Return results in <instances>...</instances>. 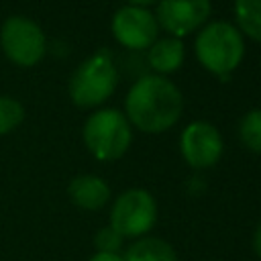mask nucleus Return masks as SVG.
<instances>
[{
  "instance_id": "f8f14e48",
  "label": "nucleus",
  "mask_w": 261,
  "mask_h": 261,
  "mask_svg": "<svg viewBox=\"0 0 261 261\" xmlns=\"http://www.w3.org/2000/svg\"><path fill=\"white\" fill-rule=\"evenodd\" d=\"M124 261H179L173 245L159 237H141L135 239L122 253Z\"/></svg>"
},
{
  "instance_id": "f3484780",
  "label": "nucleus",
  "mask_w": 261,
  "mask_h": 261,
  "mask_svg": "<svg viewBox=\"0 0 261 261\" xmlns=\"http://www.w3.org/2000/svg\"><path fill=\"white\" fill-rule=\"evenodd\" d=\"M251 245H253V253L257 255V259H261V222H259V224L255 226V230H253Z\"/></svg>"
},
{
  "instance_id": "7ed1b4c3",
  "label": "nucleus",
  "mask_w": 261,
  "mask_h": 261,
  "mask_svg": "<svg viewBox=\"0 0 261 261\" xmlns=\"http://www.w3.org/2000/svg\"><path fill=\"white\" fill-rule=\"evenodd\" d=\"M118 82V71L108 49L86 57L69 77L67 94L77 108H96L104 104Z\"/></svg>"
},
{
  "instance_id": "423d86ee",
  "label": "nucleus",
  "mask_w": 261,
  "mask_h": 261,
  "mask_svg": "<svg viewBox=\"0 0 261 261\" xmlns=\"http://www.w3.org/2000/svg\"><path fill=\"white\" fill-rule=\"evenodd\" d=\"M157 222V202L143 188H128L116 196L110 208V226L124 239H141Z\"/></svg>"
},
{
  "instance_id": "2eb2a0df",
  "label": "nucleus",
  "mask_w": 261,
  "mask_h": 261,
  "mask_svg": "<svg viewBox=\"0 0 261 261\" xmlns=\"http://www.w3.org/2000/svg\"><path fill=\"white\" fill-rule=\"evenodd\" d=\"M22 120H24V106L16 98L0 94V137L18 128Z\"/></svg>"
},
{
  "instance_id": "f257e3e1",
  "label": "nucleus",
  "mask_w": 261,
  "mask_h": 261,
  "mask_svg": "<svg viewBox=\"0 0 261 261\" xmlns=\"http://www.w3.org/2000/svg\"><path fill=\"white\" fill-rule=\"evenodd\" d=\"M184 112V96L179 88L165 75L139 77L124 98L126 120L143 133L159 135L171 128Z\"/></svg>"
},
{
  "instance_id": "ddd939ff",
  "label": "nucleus",
  "mask_w": 261,
  "mask_h": 261,
  "mask_svg": "<svg viewBox=\"0 0 261 261\" xmlns=\"http://www.w3.org/2000/svg\"><path fill=\"white\" fill-rule=\"evenodd\" d=\"M237 29L247 37L261 41V0H234L232 4Z\"/></svg>"
},
{
  "instance_id": "9d476101",
  "label": "nucleus",
  "mask_w": 261,
  "mask_h": 261,
  "mask_svg": "<svg viewBox=\"0 0 261 261\" xmlns=\"http://www.w3.org/2000/svg\"><path fill=\"white\" fill-rule=\"evenodd\" d=\"M67 196L73 206L88 210V212H96V210H102L110 202L112 194H110V186L100 175L80 173L69 181Z\"/></svg>"
},
{
  "instance_id": "6ab92c4d",
  "label": "nucleus",
  "mask_w": 261,
  "mask_h": 261,
  "mask_svg": "<svg viewBox=\"0 0 261 261\" xmlns=\"http://www.w3.org/2000/svg\"><path fill=\"white\" fill-rule=\"evenodd\" d=\"M128 4H133V6H149V4H155V2H159V0H126Z\"/></svg>"
},
{
  "instance_id": "9b49d317",
  "label": "nucleus",
  "mask_w": 261,
  "mask_h": 261,
  "mask_svg": "<svg viewBox=\"0 0 261 261\" xmlns=\"http://www.w3.org/2000/svg\"><path fill=\"white\" fill-rule=\"evenodd\" d=\"M184 57H186V47L181 39H175V37L157 39L147 49V63L157 75L177 71L184 63Z\"/></svg>"
},
{
  "instance_id": "1a4fd4ad",
  "label": "nucleus",
  "mask_w": 261,
  "mask_h": 261,
  "mask_svg": "<svg viewBox=\"0 0 261 261\" xmlns=\"http://www.w3.org/2000/svg\"><path fill=\"white\" fill-rule=\"evenodd\" d=\"M212 14L210 0H159L155 10L157 24L169 37L181 39L200 29Z\"/></svg>"
},
{
  "instance_id": "f03ea898",
  "label": "nucleus",
  "mask_w": 261,
  "mask_h": 261,
  "mask_svg": "<svg viewBox=\"0 0 261 261\" xmlns=\"http://www.w3.org/2000/svg\"><path fill=\"white\" fill-rule=\"evenodd\" d=\"M194 49L206 71L214 73L220 82H228L245 57V39L234 24L226 20H212L200 29Z\"/></svg>"
},
{
  "instance_id": "20e7f679",
  "label": "nucleus",
  "mask_w": 261,
  "mask_h": 261,
  "mask_svg": "<svg viewBox=\"0 0 261 261\" xmlns=\"http://www.w3.org/2000/svg\"><path fill=\"white\" fill-rule=\"evenodd\" d=\"M82 139L94 159L116 161L128 151L133 143V130L130 122L120 110L98 108L86 118Z\"/></svg>"
},
{
  "instance_id": "dca6fc26",
  "label": "nucleus",
  "mask_w": 261,
  "mask_h": 261,
  "mask_svg": "<svg viewBox=\"0 0 261 261\" xmlns=\"http://www.w3.org/2000/svg\"><path fill=\"white\" fill-rule=\"evenodd\" d=\"M122 245H124V237H122L120 232H116L110 224H108V226H102V228L94 234L96 253H118V255H120Z\"/></svg>"
},
{
  "instance_id": "39448f33",
  "label": "nucleus",
  "mask_w": 261,
  "mask_h": 261,
  "mask_svg": "<svg viewBox=\"0 0 261 261\" xmlns=\"http://www.w3.org/2000/svg\"><path fill=\"white\" fill-rule=\"evenodd\" d=\"M0 49L18 67L37 65L47 53L43 29L29 16L12 14L0 27Z\"/></svg>"
},
{
  "instance_id": "0eeeda50",
  "label": "nucleus",
  "mask_w": 261,
  "mask_h": 261,
  "mask_svg": "<svg viewBox=\"0 0 261 261\" xmlns=\"http://www.w3.org/2000/svg\"><path fill=\"white\" fill-rule=\"evenodd\" d=\"M222 137L208 120H194L179 135V153L192 169H208L222 157Z\"/></svg>"
},
{
  "instance_id": "4468645a",
  "label": "nucleus",
  "mask_w": 261,
  "mask_h": 261,
  "mask_svg": "<svg viewBox=\"0 0 261 261\" xmlns=\"http://www.w3.org/2000/svg\"><path fill=\"white\" fill-rule=\"evenodd\" d=\"M239 139L249 151L261 153V108H253L241 118Z\"/></svg>"
},
{
  "instance_id": "6e6552de",
  "label": "nucleus",
  "mask_w": 261,
  "mask_h": 261,
  "mask_svg": "<svg viewBox=\"0 0 261 261\" xmlns=\"http://www.w3.org/2000/svg\"><path fill=\"white\" fill-rule=\"evenodd\" d=\"M110 31L114 39L126 49H149L157 41L159 24L149 8L126 4L114 12Z\"/></svg>"
},
{
  "instance_id": "a211bd4d",
  "label": "nucleus",
  "mask_w": 261,
  "mask_h": 261,
  "mask_svg": "<svg viewBox=\"0 0 261 261\" xmlns=\"http://www.w3.org/2000/svg\"><path fill=\"white\" fill-rule=\"evenodd\" d=\"M88 261H124V259L118 253H94Z\"/></svg>"
}]
</instances>
